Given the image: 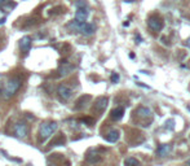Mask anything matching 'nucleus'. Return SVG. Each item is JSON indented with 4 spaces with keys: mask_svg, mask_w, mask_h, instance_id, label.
Returning <instances> with one entry per match:
<instances>
[{
    "mask_svg": "<svg viewBox=\"0 0 190 166\" xmlns=\"http://www.w3.org/2000/svg\"><path fill=\"white\" fill-rule=\"evenodd\" d=\"M69 27L76 29L83 35H85V37H89V35L95 34V31H96V26L93 24H88V22H78L75 20H73L70 24H69Z\"/></svg>",
    "mask_w": 190,
    "mask_h": 166,
    "instance_id": "7ed1b4c3",
    "label": "nucleus"
},
{
    "mask_svg": "<svg viewBox=\"0 0 190 166\" xmlns=\"http://www.w3.org/2000/svg\"><path fill=\"white\" fill-rule=\"evenodd\" d=\"M188 109H189V110H190V107H188Z\"/></svg>",
    "mask_w": 190,
    "mask_h": 166,
    "instance_id": "473e14b6",
    "label": "nucleus"
},
{
    "mask_svg": "<svg viewBox=\"0 0 190 166\" xmlns=\"http://www.w3.org/2000/svg\"><path fill=\"white\" fill-rule=\"evenodd\" d=\"M13 131H14V135L17 138H26L27 134H29V126H27L26 122H17L14 124V129H13Z\"/></svg>",
    "mask_w": 190,
    "mask_h": 166,
    "instance_id": "0eeeda50",
    "label": "nucleus"
},
{
    "mask_svg": "<svg viewBox=\"0 0 190 166\" xmlns=\"http://www.w3.org/2000/svg\"><path fill=\"white\" fill-rule=\"evenodd\" d=\"M186 46H188L189 48H190V38H189V39H188V42H186Z\"/></svg>",
    "mask_w": 190,
    "mask_h": 166,
    "instance_id": "c85d7f7f",
    "label": "nucleus"
},
{
    "mask_svg": "<svg viewBox=\"0 0 190 166\" xmlns=\"http://www.w3.org/2000/svg\"><path fill=\"white\" fill-rule=\"evenodd\" d=\"M4 22H5V18H1V20H0V25L4 24Z\"/></svg>",
    "mask_w": 190,
    "mask_h": 166,
    "instance_id": "c756f323",
    "label": "nucleus"
},
{
    "mask_svg": "<svg viewBox=\"0 0 190 166\" xmlns=\"http://www.w3.org/2000/svg\"><path fill=\"white\" fill-rule=\"evenodd\" d=\"M31 44H32L31 38H30V37H23L20 40V48H21V51L23 52L25 55H26L27 52L31 49Z\"/></svg>",
    "mask_w": 190,
    "mask_h": 166,
    "instance_id": "f8f14e48",
    "label": "nucleus"
},
{
    "mask_svg": "<svg viewBox=\"0 0 190 166\" xmlns=\"http://www.w3.org/2000/svg\"><path fill=\"white\" fill-rule=\"evenodd\" d=\"M172 151V147L169 144H161L156 148V156L158 157H166L169 154V152Z\"/></svg>",
    "mask_w": 190,
    "mask_h": 166,
    "instance_id": "ddd939ff",
    "label": "nucleus"
},
{
    "mask_svg": "<svg viewBox=\"0 0 190 166\" xmlns=\"http://www.w3.org/2000/svg\"><path fill=\"white\" fill-rule=\"evenodd\" d=\"M22 86V79L20 77H12L7 83H5V87H4V98L5 99H9L12 96H14L16 93L18 92V90L21 88Z\"/></svg>",
    "mask_w": 190,
    "mask_h": 166,
    "instance_id": "f03ea898",
    "label": "nucleus"
},
{
    "mask_svg": "<svg viewBox=\"0 0 190 166\" xmlns=\"http://www.w3.org/2000/svg\"><path fill=\"white\" fill-rule=\"evenodd\" d=\"M4 82H3V79H0V96H3V93H4Z\"/></svg>",
    "mask_w": 190,
    "mask_h": 166,
    "instance_id": "393cba45",
    "label": "nucleus"
},
{
    "mask_svg": "<svg viewBox=\"0 0 190 166\" xmlns=\"http://www.w3.org/2000/svg\"><path fill=\"white\" fill-rule=\"evenodd\" d=\"M120 138V132L118 130H110L109 132L105 135V140L109 143H117Z\"/></svg>",
    "mask_w": 190,
    "mask_h": 166,
    "instance_id": "4468645a",
    "label": "nucleus"
},
{
    "mask_svg": "<svg viewBox=\"0 0 190 166\" xmlns=\"http://www.w3.org/2000/svg\"><path fill=\"white\" fill-rule=\"evenodd\" d=\"M80 122L88 124V126H92V124L95 123V120H93L92 117H84V118H82V120H80Z\"/></svg>",
    "mask_w": 190,
    "mask_h": 166,
    "instance_id": "aec40b11",
    "label": "nucleus"
},
{
    "mask_svg": "<svg viewBox=\"0 0 190 166\" xmlns=\"http://www.w3.org/2000/svg\"><path fill=\"white\" fill-rule=\"evenodd\" d=\"M63 10H65V8L63 7H54L53 9H52L51 15H60V13H62Z\"/></svg>",
    "mask_w": 190,
    "mask_h": 166,
    "instance_id": "4be33fe9",
    "label": "nucleus"
},
{
    "mask_svg": "<svg viewBox=\"0 0 190 166\" xmlns=\"http://www.w3.org/2000/svg\"><path fill=\"white\" fill-rule=\"evenodd\" d=\"M173 124H175V121H173V120H168L166 122V129H168V130L173 129Z\"/></svg>",
    "mask_w": 190,
    "mask_h": 166,
    "instance_id": "5701e85b",
    "label": "nucleus"
},
{
    "mask_svg": "<svg viewBox=\"0 0 190 166\" xmlns=\"http://www.w3.org/2000/svg\"><path fill=\"white\" fill-rule=\"evenodd\" d=\"M133 0H126V3H132Z\"/></svg>",
    "mask_w": 190,
    "mask_h": 166,
    "instance_id": "7c9ffc66",
    "label": "nucleus"
},
{
    "mask_svg": "<svg viewBox=\"0 0 190 166\" xmlns=\"http://www.w3.org/2000/svg\"><path fill=\"white\" fill-rule=\"evenodd\" d=\"M124 166H140V161L134 157H128L124 160Z\"/></svg>",
    "mask_w": 190,
    "mask_h": 166,
    "instance_id": "6ab92c4d",
    "label": "nucleus"
},
{
    "mask_svg": "<svg viewBox=\"0 0 190 166\" xmlns=\"http://www.w3.org/2000/svg\"><path fill=\"white\" fill-rule=\"evenodd\" d=\"M88 8H76V13H75V21L78 22H85L88 18Z\"/></svg>",
    "mask_w": 190,
    "mask_h": 166,
    "instance_id": "9b49d317",
    "label": "nucleus"
},
{
    "mask_svg": "<svg viewBox=\"0 0 190 166\" xmlns=\"http://www.w3.org/2000/svg\"><path fill=\"white\" fill-rule=\"evenodd\" d=\"M123 116H124V108H123V107L114 108V109L111 110V113H110V117H111V120H114V121L122 120Z\"/></svg>",
    "mask_w": 190,
    "mask_h": 166,
    "instance_id": "2eb2a0df",
    "label": "nucleus"
},
{
    "mask_svg": "<svg viewBox=\"0 0 190 166\" xmlns=\"http://www.w3.org/2000/svg\"><path fill=\"white\" fill-rule=\"evenodd\" d=\"M107 104H109V99L106 96H101V98L96 99L95 104H93V110L97 113L105 112V109L107 108Z\"/></svg>",
    "mask_w": 190,
    "mask_h": 166,
    "instance_id": "6e6552de",
    "label": "nucleus"
},
{
    "mask_svg": "<svg viewBox=\"0 0 190 166\" xmlns=\"http://www.w3.org/2000/svg\"><path fill=\"white\" fill-rule=\"evenodd\" d=\"M66 143V136L63 134H57L54 135V138L52 139V142L49 143V147H58V145H63Z\"/></svg>",
    "mask_w": 190,
    "mask_h": 166,
    "instance_id": "dca6fc26",
    "label": "nucleus"
},
{
    "mask_svg": "<svg viewBox=\"0 0 190 166\" xmlns=\"http://www.w3.org/2000/svg\"><path fill=\"white\" fill-rule=\"evenodd\" d=\"M75 5H76V8H88V4L85 0H76Z\"/></svg>",
    "mask_w": 190,
    "mask_h": 166,
    "instance_id": "412c9836",
    "label": "nucleus"
},
{
    "mask_svg": "<svg viewBox=\"0 0 190 166\" xmlns=\"http://www.w3.org/2000/svg\"><path fill=\"white\" fill-rule=\"evenodd\" d=\"M48 166H57V165H56V164H49Z\"/></svg>",
    "mask_w": 190,
    "mask_h": 166,
    "instance_id": "2f4dec72",
    "label": "nucleus"
},
{
    "mask_svg": "<svg viewBox=\"0 0 190 166\" xmlns=\"http://www.w3.org/2000/svg\"><path fill=\"white\" fill-rule=\"evenodd\" d=\"M136 42H137V43H141V42H142V38L140 37V35H136Z\"/></svg>",
    "mask_w": 190,
    "mask_h": 166,
    "instance_id": "bb28decb",
    "label": "nucleus"
},
{
    "mask_svg": "<svg viewBox=\"0 0 190 166\" xmlns=\"http://www.w3.org/2000/svg\"><path fill=\"white\" fill-rule=\"evenodd\" d=\"M8 4V0H0V7H3V5H7Z\"/></svg>",
    "mask_w": 190,
    "mask_h": 166,
    "instance_id": "a878e982",
    "label": "nucleus"
},
{
    "mask_svg": "<svg viewBox=\"0 0 190 166\" xmlns=\"http://www.w3.org/2000/svg\"><path fill=\"white\" fill-rule=\"evenodd\" d=\"M58 129V124L53 121H48V122H43L39 126V131H38V140L40 144H43L44 142L49 139L54 132Z\"/></svg>",
    "mask_w": 190,
    "mask_h": 166,
    "instance_id": "f257e3e1",
    "label": "nucleus"
},
{
    "mask_svg": "<svg viewBox=\"0 0 190 166\" xmlns=\"http://www.w3.org/2000/svg\"><path fill=\"white\" fill-rule=\"evenodd\" d=\"M40 22V18H36V17H31L29 18L27 21H25L23 24V27H31V26H35V25H38Z\"/></svg>",
    "mask_w": 190,
    "mask_h": 166,
    "instance_id": "a211bd4d",
    "label": "nucleus"
},
{
    "mask_svg": "<svg viewBox=\"0 0 190 166\" xmlns=\"http://www.w3.org/2000/svg\"><path fill=\"white\" fill-rule=\"evenodd\" d=\"M74 70V66L71 64H69L66 60H61L60 61V68L57 69L56 71V78H60V77H65V75H69L71 71Z\"/></svg>",
    "mask_w": 190,
    "mask_h": 166,
    "instance_id": "39448f33",
    "label": "nucleus"
},
{
    "mask_svg": "<svg viewBox=\"0 0 190 166\" xmlns=\"http://www.w3.org/2000/svg\"><path fill=\"white\" fill-rule=\"evenodd\" d=\"M57 96H58L60 101H67L73 96V90L67 84H63L62 83V84H60L57 87Z\"/></svg>",
    "mask_w": 190,
    "mask_h": 166,
    "instance_id": "20e7f679",
    "label": "nucleus"
},
{
    "mask_svg": "<svg viewBox=\"0 0 190 166\" xmlns=\"http://www.w3.org/2000/svg\"><path fill=\"white\" fill-rule=\"evenodd\" d=\"M118 81H119V75H118L117 73H112L111 74V82L112 83H117Z\"/></svg>",
    "mask_w": 190,
    "mask_h": 166,
    "instance_id": "b1692460",
    "label": "nucleus"
},
{
    "mask_svg": "<svg viewBox=\"0 0 190 166\" xmlns=\"http://www.w3.org/2000/svg\"><path fill=\"white\" fill-rule=\"evenodd\" d=\"M185 165H186V166H190V158H189V160H186V162H185Z\"/></svg>",
    "mask_w": 190,
    "mask_h": 166,
    "instance_id": "cd10ccee",
    "label": "nucleus"
},
{
    "mask_svg": "<svg viewBox=\"0 0 190 166\" xmlns=\"http://www.w3.org/2000/svg\"><path fill=\"white\" fill-rule=\"evenodd\" d=\"M134 114H136V117L141 118V120H147L149 122L153 121V112H151V110L149 109V108H146V107L137 108V110L134 112Z\"/></svg>",
    "mask_w": 190,
    "mask_h": 166,
    "instance_id": "1a4fd4ad",
    "label": "nucleus"
},
{
    "mask_svg": "<svg viewBox=\"0 0 190 166\" xmlns=\"http://www.w3.org/2000/svg\"><path fill=\"white\" fill-rule=\"evenodd\" d=\"M85 160H87L89 164H97V162L101 161V156L97 153H88L85 156Z\"/></svg>",
    "mask_w": 190,
    "mask_h": 166,
    "instance_id": "f3484780",
    "label": "nucleus"
},
{
    "mask_svg": "<svg viewBox=\"0 0 190 166\" xmlns=\"http://www.w3.org/2000/svg\"><path fill=\"white\" fill-rule=\"evenodd\" d=\"M147 26H149V29H151L153 31L159 33L162 29H163L164 22H163V20H162V18H159L158 16H153V17L149 18Z\"/></svg>",
    "mask_w": 190,
    "mask_h": 166,
    "instance_id": "423d86ee",
    "label": "nucleus"
},
{
    "mask_svg": "<svg viewBox=\"0 0 190 166\" xmlns=\"http://www.w3.org/2000/svg\"><path fill=\"white\" fill-rule=\"evenodd\" d=\"M91 95H82L80 98L78 99V100L75 101V105H74V109L75 110H80V109H83V108L87 105L88 103L91 101Z\"/></svg>",
    "mask_w": 190,
    "mask_h": 166,
    "instance_id": "9d476101",
    "label": "nucleus"
}]
</instances>
